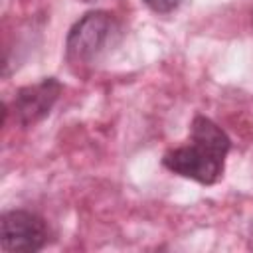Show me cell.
Returning a JSON list of instances; mask_svg holds the SVG:
<instances>
[{
  "label": "cell",
  "mask_w": 253,
  "mask_h": 253,
  "mask_svg": "<svg viewBox=\"0 0 253 253\" xmlns=\"http://www.w3.org/2000/svg\"><path fill=\"white\" fill-rule=\"evenodd\" d=\"M231 140L225 130L204 115H196L190 126V140L164 152L162 166L198 184H215L223 176L225 156Z\"/></svg>",
  "instance_id": "cell-1"
},
{
  "label": "cell",
  "mask_w": 253,
  "mask_h": 253,
  "mask_svg": "<svg viewBox=\"0 0 253 253\" xmlns=\"http://www.w3.org/2000/svg\"><path fill=\"white\" fill-rule=\"evenodd\" d=\"M61 91H63V85L55 77H45L38 83L18 89L10 107L14 121L20 126H34L36 123H40L49 115Z\"/></svg>",
  "instance_id": "cell-4"
},
{
  "label": "cell",
  "mask_w": 253,
  "mask_h": 253,
  "mask_svg": "<svg viewBox=\"0 0 253 253\" xmlns=\"http://www.w3.org/2000/svg\"><path fill=\"white\" fill-rule=\"evenodd\" d=\"M251 22H253V10H251Z\"/></svg>",
  "instance_id": "cell-6"
},
{
  "label": "cell",
  "mask_w": 253,
  "mask_h": 253,
  "mask_svg": "<svg viewBox=\"0 0 253 253\" xmlns=\"http://www.w3.org/2000/svg\"><path fill=\"white\" fill-rule=\"evenodd\" d=\"M49 237L43 217L28 210H10L0 219V245L6 253H36Z\"/></svg>",
  "instance_id": "cell-3"
},
{
  "label": "cell",
  "mask_w": 253,
  "mask_h": 253,
  "mask_svg": "<svg viewBox=\"0 0 253 253\" xmlns=\"http://www.w3.org/2000/svg\"><path fill=\"white\" fill-rule=\"evenodd\" d=\"M121 26L111 12L93 10L83 14L69 30L65 40V57L71 65L83 67L101 59L119 40Z\"/></svg>",
  "instance_id": "cell-2"
},
{
  "label": "cell",
  "mask_w": 253,
  "mask_h": 253,
  "mask_svg": "<svg viewBox=\"0 0 253 253\" xmlns=\"http://www.w3.org/2000/svg\"><path fill=\"white\" fill-rule=\"evenodd\" d=\"M142 2L156 14H170L180 6L182 0H142Z\"/></svg>",
  "instance_id": "cell-5"
}]
</instances>
